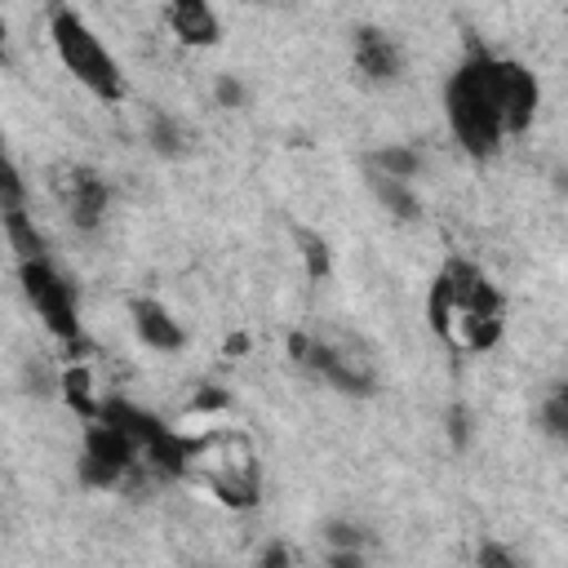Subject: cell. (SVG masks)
I'll list each match as a JSON object with an SVG mask.
<instances>
[{
    "label": "cell",
    "mask_w": 568,
    "mask_h": 568,
    "mask_svg": "<svg viewBox=\"0 0 568 568\" xmlns=\"http://www.w3.org/2000/svg\"><path fill=\"white\" fill-rule=\"evenodd\" d=\"M448 439H453V448H466L470 444V408L466 404H453L448 408Z\"/></svg>",
    "instance_id": "7402d4cb"
},
{
    "label": "cell",
    "mask_w": 568,
    "mask_h": 568,
    "mask_svg": "<svg viewBox=\"0 0 568 568\" xmlns=\"http://www.w3.org/2000/svg\"><path fill=\"white\" fill-rule=\"evenodd\" d=\"M262 564H266V568H275V564H288V550H284V546H266V550H262Z\"/></svg>",
    "instance_id": "4316f807"
},
{
    "label": "cell",
    "mask_w": 568,
    "mask_h": 568,
    "mask_svg": "<svg viewBox=\"0 0 568 568\" xmlns=\"http://www.w3.org/2000/svg\"><path fill=\"white\" fill-rule=\"evenodd\" d=\"M475 559H479V568H515V555L506 546H497V541H484Z\"/></svg>",
    "instance_id": "603a6c76"
},
{
    "label": "cell",
    "mask_w": 568,
    "mask_h": 568,
    "mask_svg": "<svg viewBox=\"0 0 568 568\" xmlns=\"http://www.w3.org/2000/svg\"><path fill=\"white\" fill-rule=\"evenodd\" d=\"M138 444L120 430V426H111V422H102V417H93V426L84 430V457H80V479L89 484V488H115L133 466H138Z\"/></svg>",
    "instance_id": "8992f818"
},
{
    "label": "cell",
    "mask_w": 568,
    "mask_h": 568,
    "mask_svg": "<svg viewBox=\"0 0 568 568\" xmlns=\"http://www.w3.org/2000/svg\"><path fill=\"white\" fill-rule=\"evenodd\" d=\"M501 315H506L501 293L466 257H453L444 266V275L435 280L430 297H426L430 328L444 342H453L457 351H488V346H497L501 342V324H506Z\"/></svg>",
    "instance_id": "6da1fadb"
},
{
    "label": "cell",
    "mask_w": 568,
    "mask_h": 568,
    "mask_svg": "<svg viewBox=\"0 0 568 568\" xmlns=\"http://www.w3.org/2000/svg\"><path fill=\"white\" fill-rule=\"evenodd\" d=\"M53 191H58V200H62L67 217H71L80 231H98V222H102V213H106L111 191H106V182H102L93 169H84V164H67V169H58Z\"/></svg>",
    "instance_id": "9c48e42d"
},
{
    "label": "cell",
    "mask_w": 568,
    "mask_h": 568,
    "mask_svg": "<svg viewBox=\"0 0 568 568\" xmlns=\"http://www.w3.org/2000/svg\"><path fill=\"white\" fill-rule=\"evenodd\" d=\"M0 222H4V235H9V244H13V253H18V262L44 257V235H40L36 222L27 217V204H22V209H4Z\"/></svg>",
    "instance_id": "4fadbf2b"
},
{
    "label": "cell",
    "mask_w": 568,
    "mask_h": 568,
    "mask_svg": "<svg viewBox=\"0 0 568 568\" xmlns=\"http://www.w3.org/2000/svg\"><path fill=\"white\" fill-rule=\"evenodd\" d=\"M169 27L186 44H217V36H222L217 13L204 0H169Z\"/></svg>",
    "instance_id": "7c38bea8"
},
{
    "label": "cell",
    "mask_w": 568,
    "mask_h": 568,
    "mask_svg": "<svg viewBox=\"0 0 568 568\" xmlns=\"http://www.w3.org/2000/svg\"><path fill=\"white\" fill-rule=\"evenodd\" d=\"M231 404V395L222 390V386H204L200 395H195V413H217V408H226Z\"/></svg>",
    "instance_id": "cb8c5ba5"
},
{
    "label": "cell",
    "mask_w": 568,
    "mask_h": 568,
    "mask_svg": "<svg viewBox=\"0 0 568 568\" xmlns=\"http://www.w3.org/2000/svg\"><path fill=\"white\" fill-rule=\"evenodd\" d=\"M62 395H67V404L80 413V417H98V399H93V382H89V368L84 364H71V368H62Z\"/></svg>",
    "instance_id": "9a60e30c"
},
{
    "label": "cell",
    "mask_w": 568,
    "mask_h": 568,
    "mask_svg": "<svg viewBox=\"0 0 568 568\" xmlns=\"http://www.w3.org/2000/svg\"><path fill=\"white\" fill-rule=\"evenodd\" d=\"M493 89H497V111H501V129L506 133H524L537 115V75L510 58H493Z\"/></svg>",
    "instance_id": "ba28073f"
},
{
    "label": "cell",
    "mask_w": 568,
    "mask_h": 568,
    "mask_svg": "<svg viewBox=\"0 0 568 568\" xmlns=\"http://www.w3.org/2000/svg\"><path fill=\"white\" fill-rule=\"evenodd\" d=\"M129 315H133L138 337H142L151 351H182L186 333L178 328V320H173L160 302H151V297H133V302H129Z\"/></svg>",
    "instance_id": "8fae6325"
},
{
    "label": "cell",
    "mask_w": 568,
    "mask_h": 568,
    "mask_svg": "<svg viewBox=\"0 0 568 568\" xmlns=\"http://www.w3.org/2000/svg\"><path fill=\"white\" fill-rule=\"evenodd\" d=\"M0 49H4V22H0Z\"/></svg>",
    "instance_id": "f546056e"
},
{
    "label": "cell",
    "mask_w": 568,
    "mask_h": 568,
    "mask_svg": "<svg viewBox=\"0 0 568 568\" xmlns=\"http://www.w3.org/2000/svg\"><path fill=\"white\" fill-rule=\"evenodd\" d=\"M27 204V186H22V173L13 160H0V213L4 209H22Z\"/></svg>",
    "instance_id": "d6986e66"
},
{
    "label": "cell",
    "mask_w": 568,
    "mask_h": 568,
    "mask_svg": "<svg viewBox=\"0 0 568 568\" xmlns=\"http://www.w3.org/2000/svg\"><path fill=\"white\" fill-rule=\"evenodd\" d=\"M541 422H546V430H550L555 439L568 435V390H564V386L550 390V399H546V408H541Z\"/></svg>",
    "instance_id": "ffe728a7"
},
{
    "label": "cell",
    "mask_w": 568,
    "mask_h": 568,
    "mask_svg": "<svg viewBox=\"0 0 568 568\" xmlns=\"http://www.w3.org/2000/svg\"><path fill=\"white\" fill-rule=\"evenodd\" d=\"M355 67L368 75V80H395L404 71V53L399 44L377 31V27H359L355 31Z\"/></svg>",
    "instance_id": "30bf717a"
},
{
    "label": "cell",
    "mask_w": 568,
    "mask_h": 568,
    "mask_svg": "<svg viewBox=\"0 0 568 568\" xmlns=\"http://www.w3.org/2000/svg\"><path fill=\"white\" fill-rule=\"evenodd\" d=\"M368 169L386 173V178H413L422 169V155L413 146H382V151L368 155Z\"/></svg>",
    "instance_id": "2e32d148"
},
{
    "label": "cell",
    "mask_w": 568,
    "mask_h": 568,
    "mask_svg": "<svg viewBox=\"0 0 568 568\" xmlns=\"http://www.w3.org/2000/svg\"><path fill=\"white\" fill-rule=\"evenodd\" d=\"M186 129L178 124V120H169V115H151V146L160 151V155H182L186 151Z\"/></svg>",
    "instance_id": "ac0fdd59"
},
{
    "label": "cell",
    "mask_w": 568,
    "mask_h": 568,
    "mask_svg": "<svg viewBox=\"0 0 568 568\" xmlns=\"http://www.w3.org/2000/svg\"><path fill=\"white\" fill-rule=\"evenodd\" d=\"M226 351H231V355H240V351H248V337H244V333H235V337L226 342Z\"/></svg>",
    "instance_id": "83f0119b"
},
{
    "label": "cell",
    "mask_w": 568,
    "mask_h": 568,
    "mask_svg": "<svg viewBox=\"0 0 568 568\" xmlns=\"http://www.w3.org/2000/svg\"><path fill=\"white\" fill-rule=\"evenodd\" d=\"M288 355L302 368L333 382L337 390H346V395H373V368L355 351H342V346H333L324 337H311V333H288Z\"/></svg>",
    "instance_id": "5b68a950"
},
{
    "label": "cell",
    "mask_w": 568,
    "mask_h": 568,
    "mask_svg": "<svg viewBox=\"0 0 568 568\" xmlns=\"http://www.w3.org/2000/svg\"><path fill=\"white\" fill-rule=\"evenodd\" d=\"M328 564H333V568H359V550H333Z\"/></svg>",
    "instance_id": "484cf974"
},
{
    "label": "cell",
    "mask_w": 568,
    "mask_h": 568,
    "mask_svg": "<svg viewBox=\"0 0 568 568\" xmlns=\"http://www.w3.org/2000/svg\"><path fill=\"white\" fill-rule=\"evenodd\" d=\"M324 541L333 550H359L364 546V528L359 524H346V519H328L324 524Z\"/></svg>",
    "instance_id": "44dd1931"
},
{
    "label": "cell",
    "mask_w": 568,
    "mask_h": 568,
    "mask_svg": "<svg viewBox=\"0 0 568 568\" xmlns=\"http://www.w3.org/2000/svg\"><path fill=\"white\" fill-rule=\"evenodd\" d=\"M293 235H297V248H302L306 275H311V280H324V275H328V266H333V257H328V244H324V235H315V231H306V226H297Z\"/></svg>",
    "instance_id": "e0dca14e"
},
{
    "label": "cell",
    "mask_w": 568,
    "mask_h": 568,
    "mask_svg": "<svg viewBox=\"0 0 568 568\" xmlns=\"http://www.w3.org/2000/svg\"><path fill=\"white\" fill-rule=\"evenodd\" d=\"M444 111H448V129L462 142L466 155L488 160L501 146V111H497V89H493V53H484L479 44H470L466 62L448 75L444 89Z\"/></svg>",
    "instance_id": "7a4b0ae2"
},
{
    "label": "cell",
    "mask_w": 568,
    "mask_h": 568,
    "mask_svg": "<svg viewBox=\"0 0 568 568\" xmlns=\"http://www.w3.org/2000/svg\"><path fill=\"white\" fill-rule=\"evenodd\" d=\"M368 182H373V195L399 217V222H413V217H422V204H417V195L404 186V178H386V173H368Z\"/></svg>",
    "instance_id": "5bb4252c"
},
{
    "label": "cell",
    "mask_w": 568,
    "mask_h": 568,
    "mask_svg": "<svg viewBox=\"0 0 568 568\" xmlns=\"http://www.w3.org/2000/svg\"><path fill=\"white\" fill-rule=\"evenodd\" d=\"M22 275V293L31 297V306L40 311V320L49 324L53 337H62L67 346L80 342V320H75V288L49 266V257H31L18 266Z\"/></svg>",
    "instance_id": "277c9868"
},
{
    "label": "cell",
    "mask_w": 568,
    "mask_h": 568,
    "mask_svg": "<svg viewBox=\"0 0 568 568\" xmlns=\"http://www.w3.org/2000/svg\"><path fill=\"white\" fill-rule=\"evenodd\" d=\"M49 36H53V49H58L62 67H67L89 93H98L102 102H120V98H124V75H120V67H115V58H111V53L102 49V40L80 22V13L53 9Z\"/></svg>",
    "instance_id": "3957f363"
},
{
    "label": "cell",
    "mask_w": 568,
    "mask_h": 568,
    "mask_svg": "<svg viewBox=\"0 0 568 568\" xmlns=\"http://www.w3.org/2000/svg\"><path fill=\"white\" fill-rule=\"evenodd\" d=\"M209 488L222 506L231 510H253L257 506V462H253V448L244 439H226L222 453H217V466L209 462Z\"/></svg>",
    "instance_id": "52a82bcc"
},
{
    "label": "cell",
    "mask_w": 568,
    "mask_h": 568,
    "mask_svg": "<svg viewBox=\"0 0 568 568\" xmlns=\"http://www.w3.org/2000/svg\"><path fill=\"white\" fill-rule=\"evenodd\" d=\"M217 102H222V106H240V102H244V89H240L235 80H217Z\"/></svg>",
    "instance_id": "d4e9b609"
},
{
    "label": "cell",
    "mask_w": 568,
    "mask_h": 568,
    "mask_svg": "<svg viewBox=\"0 0 568 568\" xmlns=\"http://www.w3.org/2000/svg\"><path fill=\"white\" fill-rule=\"evenodd\" d=\"M0 160H9V146H4V133H0Z\"/></svg>",
    "instance_id": "f1b7e54d"
}]
</instances>
